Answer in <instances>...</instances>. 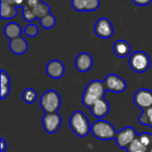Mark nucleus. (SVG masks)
Segmentation results:
<instances>
[{
  "instance_id": "17",
  "label": "nucleus",
  "mask_w": 152,
  "mask_h": 152,
  "mask_svg": "<svg viewBox=\"0 0 152 152\" xmlns=\"http://www.w3.org/2000/svg\"><path fill=\"white\" fill-rule=\"evenodd\" d=\"M4 32L5 37L11 40V39L16 38L18 37H20L22 30H21L20 26L18 23L10 22L5 25V27L4 28Z\"/></svg>"
},
{
  "instance_id": "6",
  "label": "nucleus",
  "mask_w": 152,
  "mask_h": 152,
  "mask_svg": "<svg viewBox=\"0 0 152 152\" xmlns=\"http://www.w3.org/2000/svg\"><path fill=\"white\" fill-rule=\"evenodd\" d=\"M106 91L113 93H123L126 89V83L121 77L116 74H109L103 81Z\"/></svg>"
},
{
  "instance_id": "3",
  "label": "nucleus",
  "mask_w": 152,
  "mask_h": 152,
  "mask_svg": "<svg viewBox=\"0 0 152 152\" xmlns=\"http://www.w3.org/2000/svg\"><path fill=\"white\" fill-rule=\"evenodd\" d=\"M91 133L99 140L110 141L116 138L118 132L110 122L103 119H99L91 126Z\"/></svg>"
},
{
  "instance_id": "28",
  "label": "nucleus",
  "mask_w": 152,
  "mask_h": 152,
  "mask_svg": "<svg viewBox=\"0 0 152 152\" xmlns=\"http://www.w3.org/2000/svg\"><path fill=\"white\" fill-rule=\"evenodd\" d=\"M100 0H86V12H93L99 8Z\"/></svg>"
},
{
  "instance_id": "34",
  "label": "nucleus",
  "mask_w": 152,
  "mask_h": 152,
  "mask_svg": "<svg viewBox=\"0 0 152 152\" xmlns=\"http://www.w3.org/2000/svg\"><path fill=\"white\" fill-rule=\"evenodd\" d=\"M135 152H143V151H135Z\"/></svg>"
},
{
  "instance_id": "14",
  "label": "nucleus",
  "mask_w": 152,
  "mask_h": 152,
  "mask_svg": "<svg viewBox=\"0 0 152 152\" xmlns=\"http://www.w3.org/2000/svg\"><path fill=\"white\" fill-rule=\"evenodd\" d=\"M9 47L12 53L17 55L23 54L28 49V43L27 41L20 36L16 38L11 39L9 43Z\"/></svg>"
},
{
  "instance_id": "31",
  "label": "nucleus",
  "mask_w": 152,
  "mask_h": 152,
  "mask_svg": "<svg viewBox=\"0 0 152 152\" xmlns=\"http://www.w3.org/2000/svg\"><path fill=\"white\" fill-rule=\"evenodd\" d=\"M133 2H134L135 4H137V5L145 6V5L150 4L152 2V0H133Z\"/></svg>"
},
{
  "instance_id": "26",
  "label": "nucleus",
  "mask_w": 152,
  "mask_h": 152,
  "mask_svg": "<svg viewBox=\"0 0 152 152\" xmlns=\"http://www.w3.org/2000/svg\"><path fill=\"white\" fill-rule=\"evenodd\" d=\"M138 139L140 140V142L142 143V145H144L145 147H150L152 145V134H148V133H142L141 134H139Z\"/></svg>"
},
{
  "instance_id": "4",
  "label": "nucleus",
  "mask_w": 152,
  "mask_h": 152,
  "mask_svg": "<svg viewBox=\"0 0 152 152\" xmlns=\"http://www.w3.org/2000/svg\"><path fill=\"white\" fill-rule=\"evenodd\" d=\"M40 107L45 113L57 112L61 105L60 94L54 90H48L44 93L39 100Z\"/></svg>"
},
{
  "instance_id": "2",
  "label": "nucleus",
  "mask_w": 152,
  "mask_h": 152,
  "mask_svg": "<svg viewBox=\"0 0 152 152\" xmlns=\"http://www.w3.org/2000/svg\"><path fill=\"white\" fill-rule=\"evenodd\" d=\"M69 124L73 133L79 137H86L91 132V125L81 111H75L70 116Z\"/></svg>"
},
{
  "instance_id": "29",
  "label": "nucleus",
  "mask_w": 152,
  "mask_h": 152,
  "mask_svg": "<svg viewBox=\"0 0 152 152\" xmlns=\"http://www.w3.org/2000/svg\"><path fill=\"white\" fill-rule=\"evenodd\" d=\"M0 2L11 5H15L17 7H22L25 0H0Z\"/></svg>"
},
{
  "instance_id": "24",
  "label": "nucleus",
  "mask_w": 152,
  "mask_h": 152,
  "mask_svg": "<svg viewBox=\"0 0 152 152\" xmlns=\"http://www.w3.org/2000/svg\"><path fill=\"white\" fill-rule=\"evenodd\" d=\"M21 8H22V17L25 20V21L32 22L35 19H37L31 8H28L27 6H22Z\"/></svg>"
},
{
  "instance_id": "1",
  "label": "nucleus",
  "mask_w": 152,
  "mask_h": 152,
  "mask_svg": "<svg viewBox=\"0 0 152 152\" xmlns=\"http://www.w3.org/2000/svg\"><path fill=\"white\" fill-rule=\"evenodd\" d=\"M105 92L106 89L103 81H100L97 79L91 81L86 86L83 93V96H82L83 104L90 109L97 101L104 98Z\"/></svg>"
},
{
  "instance_id": "10",
  "label": "nucleus",
  "mask_w": 152,
  "mask_h": 152,
  "mask_svg": "<svg viewBox=\"0 0 152 152\" xmlns=\"http://www.w3.org/2000/svg\"><path fill=\"white\" fill-rule=\"evenodd\" d=\"M134 103L142 111L152 107V91L140 89L134 95Z\"/></svg>"
},
{
  "instance_id": "18",
  "label": "nucleus",
  "mask_w": 152,
  "mask_h": 152,
  "mask_svg": "<svg viewBox=\"0 0 152 152\" xmlns=\"http://www.w3.org/2000/svg\"><path fill=\"white\" fill-rule=\"evenodd\" d=\"M1 73V100L5 99L10 94V77L9 75L3 69L0 70Z\"/></svg>"
},
{
  "instance_id": "13",
  "label": "nucleus",
  "mask_w": 152,
  "mask_h": 152,
  "mask_svg": "<svg viewBox=\"0 0 152 152\" xmlns=\"http://www.w3.org/2000/svg\"><path fill=\"white\" fill-rule=\"evenodd\" d=\"M91 113L93 116L96 118L102 119L104 117L107 116V114L110 111V105L109 102L105 100V98L101 99L97 101L91 108H90Z\"/></svg>"
},
{
  "instance_id": "8",
  "label": "nucleus",
  "mask_w": 152,
  "mask_h": 152,
  "mask_svg": "<svg viewBox=\"0 0 152 152\" xmlns=\"http://www.w3.org/2000/svg\"><path fill=\"white\" fill-rule=\"evenodd\" d=\"M94 33L96 34L97 37L101 38L103 39L110 38L114 33L112 23L108 18L105 17L100 18L94 25Z\"/></svg>"
},
{
  "instance_id": "20",
  "label": "nucleus",
  "mask_w": 152,
  "mask_h": 152,
  "mask_svg": "<svg viewBox=\"0 0 152 152\" xmlns=\"http://www.w3.org/2000/svg\"><path fill=\"white\" fill-rule=\"evenodd\" d=\"M139 123L152 127V107L142 112L139 117Z\"/></svg>"
},
{
  "instance_id": "11",
  "label": "nucleus",
  "mask_w": 152,
  "mask_h": 152,
  "mask_svg": "<svg viewBox=\"0 0 152 152\" xmlns=\"http://www.w3.org/2000/svg\"><path fill=\"white\" fill-rule=\"evenodd\" d=\"M46 74L48 77L53 79H59L62 77L65 73V67L64 64L59 60H53L49 61L45 68Z\"/></svg>"
},
{
  "instance_id": "15",
  "label": "nucleus",
  "mask_w": 152,
  "mask_h": 152,
  "mask_svg": "<svg viewBox=\"0 0 152 152\" xmlns=\"http://www.w3.org/2000/svg\"><path fill=\"white\" fill-rule=\"evenodd\" d=\"M114 53L119 58H125L131 53V45L128 42L123 39L117 40L113 45Z\"/></svg>"
},
{
  "instance_id": "16",
  "label": "nucleus",
  "mask_w": 152,
  "mask_h": 152,
  "mask_svg": "<svg viewBox=\"0 0 152 152\" xmlns=\"http://www.w3.org/2000/svg\"><path fill=\"white\" fill-rule=\"evenodd\" d=\"M17 7L15 5H11L4 3H0V18L2 20H10L17 15Z\"/></svg>"
},
{
  "instance_id": "23",
  "label": "nucleus",
  "mask_w": 152,
  "mask_h": 152,
  "mask_svg": "<svg viewBox=\"0 0 152 152\" xmlns=\"http://www.w3.org/2000/svg\"><path fill=\"white\" fill-rule=\"evenodd\" d=\"M37 98V94L32 88H27L22 94V100L28 104H32L33 102H35Z\"/></svg>"
},
{
  "instance_id": "22",
  "label": "nucleus",
  "mask_w": 152,
  "mask_h": 152,
  "mask_svg": "<svg viewBox=\"0 0 152 152\" xmlns=\"http://www.w3.org/2000/svg\"><path fill=\"white\" fill-rule=\"evenodd\" d=\"M39 21H40V24L43 28L49 29V28H53V26L56 23V19H55L54 15L50 12L47 15H45V17H43L42 19H40Z\"/></svg>"
},
{
  "instance_id": "25",
  "label": "nucleus",
  "mask_w": 152,
  "mask_h": 152,
  "mask_svg": "<svg viewBox=\"0 0 152 152\" xmlns=\"http://www.w3.org/2000/svg\"><path fill=\"white\" fill-rule=\"evenodd\" d=\"M23 32L25 33L26 36L33 37H36L38 34V28H37V25H35L33 23H30V24H28V25H27L25 27Z\"/></svg>"
},
{
  "instance_id": "5",
  "label": "nucleus",
  "mask_w": 152,
  "mask_h": 152,
  "mask_svg": "<svg viewBox=\"0 0 152 152\" xmlns=\"http://www.w3.org/2000/svg\"><path fill=\"white\" fill-rule=\"evenodd\" d=\"M130 68L137 73L146 72L151 66L150 56L142 51H137L131 54L129 59Z\"/></svg>"
},
{
  "instance_id": "19",
  "label": "nucleus",
  "mask_w": 152,
  "mask_h": 152,
  "mask_svg": "<svg viewBox=\"0 0 152 152\" xmlns=\"http://www.w3.org/2000/svg\"><path fill=\"white\" fill-rule=\"evenodd\" d=\"M35 16L37 19H42L43 17H45V15H47L48 13L51 12V8L49 6L48 4L43 2L42 0H40V2L32 9Z\"/></svg>"
},
{
  "instance_id": "12",
  "label": "nucleus",
  "mask_w": 152,
  "mask_h": 152,
  "mask_svg": "<svg viewBox=\"0 0 152 152\" xmlns=\"http://www.w3.org/2000/svg\"><path fill=\"white\" fill-rule=\"evenodd\" d=\"M94 64V60L92 56L86 52L79 53L75 61L76 69L80 72H87L89 71Z\"/></svg>"
},
{
  "instance_id": "9",
  "label": "nucleus",
  "mask_w": 152,
  "mask_h": 152,
  "mask_svg": "<svg viewBox=\"0 0 152 152\" xmlns=\"http://www.w3.org/2000/svg\"><path fill=\"white\" fill-rule=\"evenodd\" d=\"M136 137H137V134L135 132V129L132 126H127L117 133L115 140H116L117 145L119 148L126 149L128 145Z\"/></svg>"
},
{
  "instance_id": "33",
  "label": "nucleus",
  "mask_w": 152,
  "mask_h": 152,
  "mask_svg": "<svg viewBox=\"0 0 152 152\" xmlns=\"http://www.w3.org/2000/svg\"><path fill=\"white\" fill-rule=\"evenodd\" d=\"M147 152H152V145H151L150 147H148V151Z\"/></svg>"
},
{
  "instance_id": "30",
  "label": "nucleus",
  "mask_w": 152,
  "mask_h": 152,
  "mask_svg": "<svg viewBox=\"0 0 152 152\" xmlns=\"http://www.w3.org/2000/svg\"><path fill=\"white\" fill-rule=\"evenodd\" d=\"M39 2H40V0H25V2H24L22 6H27L28 8L33 9Z\"/></svg>"
},
{
  "instance_id": "21",
  "label": "nucleus",
  "mask_w": 152,
  "mask_h": 152,
  "mask_svg": "<svg viewBox=\"0 0 152 152\" xmlns=\"http://www.w3.org/2000/svg\"><path fill=\"white\" fill-rule=\"evenodd\" d=\"M138 136V135H137ZM127 152H135V151H143L147 152L148 148L145 147L144 145H142V143L140 142V140L138 139V137H136L126 148Z\"/></svg>"
},
{
  "instance_id": "32",
  "label": "nucleus",
  "mask_w": 152,
  "mask_h": 152,
  "mask_svg": "<svg viewBox=\"0 0 152 152\" xmlns=\"http://www.w3.org/2000/svg\"><path fill=\"white\" fill-rule=\"evenodd\" d=\"M0 141H1V152H4V151L6 150V147H7V143L4 138H1Z\"/></svg>"
},
{
  "instance_id": "27",
  "label": "nucleus",
  "mask_w": 152,
  "mask_h": 152,
  "mask_svg": "<svg viewBox=\"0 0 152 152\" xmlns=\"http://www.w3.org/2000/svg\"><path fill=\"white\" fill-rule=\"evenodd\" d=\"M86 0H71L72 7L77 12H86Z\"/></svg>"
},
{
  "instance_id": "7",
  "label": "nucleus",
  "mask_w": 152,
  "mask_h": 152,
  "mask_svg": "<svg viewBox=\"0 0 152 152\" xmlns=\"http://www.w3.org/2000/svg\"><path fill=\"white\" fill-rule=\"evenodd\" d=\"M42 124L46 133L54 134L59 130L61 125V117L58 112L45 113L42 118Z\"/></svg>"
}]
</instances>
